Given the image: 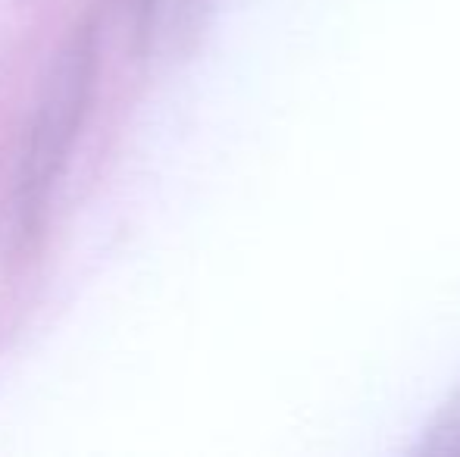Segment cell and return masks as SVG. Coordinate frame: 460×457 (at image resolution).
Returning <instances> with one entry per match:
<instances>
[{"instance_id": "6da1fadb", "label": "cell", "mask_w": 460, "mask_h": 457, "mask_svg": "<svg viewBox=\"0 0 460 457\" xmlns=\"http://www.w3.org/2000/svg\"><path fill=\"white\" fill-rule=\"evenodd\" d=\"M94 63V29L82 25L57 60L29 135V151H25L22 179H19V216L25 229L38 226L48 207L50 189L57 185L69 160L82 116L88 110V98H92Z\"/></svg>"}, {"instance_id": "7a4b0ae2", "label": "cell", "mask_w": 460, "mask_h": 457, "mask_svg": "<svg viewBox=\"0 0 460 457\" xmlns=\"http://www.w3.org/2000/svg\"><path fill=\"white\" fill-rule=\"evenodd\" d=\"M420 452L423 454H460V391H457L455 401L438 414V420L429 426Z\"/></svg>"}, {"instance_id": "3957f363", "label": "cell", "mask_w": 460, "mask_h": 457, "mask_svg": "<svg viewBox=\"0 0 460 457\" xmlns=\"http://www.w3.org/2000/svg\"><path fill=\"white\" fill-rule=\"evenodd\" d=\"M151 4H154V0H138V6H141V10H151Z\"/></svg>"}]
</instances>
